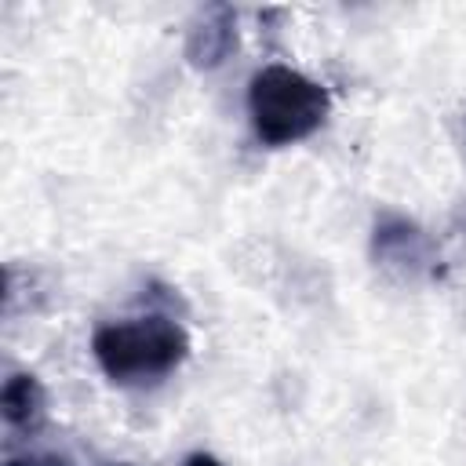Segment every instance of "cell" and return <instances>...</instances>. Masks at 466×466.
I'll return each instance as SVG.
<instances>
[{
	"label": "cell",
	"mask_w": 466,
	"mask_h": 466,
	"mask_svg": "<svg viewBox=\"0 0 466 466\" xmlns=\"http://www.w3.org/2000/svg\"><path fill=\"white\" fill-rule=\"evenodd\" d=\"M4 466H73V462L55 451H11Z\"/></svg>",
	"instance_id": "obj_6"
},
{
	"label": "cell",
	"mask_w": 466,
	"mask_h": 466,
	"mask_svg": "<svg viewBox=\"0 0 466 466\" xmlns=\"http://www.w3.org/2000/svg\"><path fill=\"white\" fill-rule=\"evenodd\" d=\"M248 124L255 138L269 149H288L313 138L331 116V95L320 80L295 66L269 62L251 73L244 95Z\"/></svg>",
	"instance_id": "obj_2"
},
{
	"label": "cell",
	"mask_w": 466,
	"mask_h": 466,
	"mask_svg": "<svg viewBox=\"0 0 466 466\" xmlns=\"http://www.w3.org/2000/svg\"><path fill=\"white\" fill-rule=\"evenodd\" d=\"M371 258L379 269L404 277V280H415L430 269L433 248H430V237L422 233L419 222H411L408 215L386 211L371 226Z\"/></svg>",
	"instance_id": "obj_3"
},
{
	"label": "cell",
	"mask_w": 466,
	"mask_h": 466,
	"mask_svg": "<svg viewBox=\"0 0 466 466\" xmlns=\"http://www.w3.org/2000/svg\"><path fill=\"white\" fill-rule=\"evenodd\" d=\"M451 138H455L459 157H462V164H466V109L455 113V120H451Z\"/></svg>",
	"instance_id": "obj_7"
},
{
	"label": "cell",
	"mask_w": 466,
	"mask_h": 466,
	"mask_svg": "<svg viewBox=\"0 0 466 466\" xmlns=\"http://www.w3.org/2000/svg\"><path fill=\"white\" fill-rule=\"evenodd\" d=\"M237 47H240V18L229 4H204L189 18L182 55L197 73L222 69L237 55Z\"/></svg>",
	"instance_id": "obj_4"
},
{
	"label": "cell",
	"mask_w": 466,
	"mask_h": 466,
	"mask_svg": "<svg viewBox=\"0 0 466 466\" xmlns=\"http://www.w3.org/2000/svg\"><path fill=\"white\" fill-rule=\"evenodd\" d=\"M182 466H222L211 451H193V455H186V462Z\"/></svg>",
	"instance_id": "obj_8"
},
{
	"label": "cell",
	"mask_w": 466,
	"mask_h": 466,
	"mask_svg": "<svg viewBox=\"0 0 466 466\" xmlns=\"http://www.w3.org/2000/svg\"><path fill=\"white\" fill-rule=\"evenodd\" d=\"M91 357L113 386H153L182 368L189 335L171 313H142L109 320L91 335Z\"/></svg>",
	"instance_id": "obj_1"
},
{
	"label": "cell",
	"mask_w": 466,
	"mask_h": 466,
	"mask_svg": "<svg viewBox=\"0 0 466 466\" xmlns=\"http://www.w3.org/2000/svg\"><path fill=\"white\" fill-rule=\"evenodd\" d=\"M47 415V390L33 371H11L0 386V419L7 430L29 433Z\"/></svg>",
	"instance_id": "obj_5"
}]
</instances>
